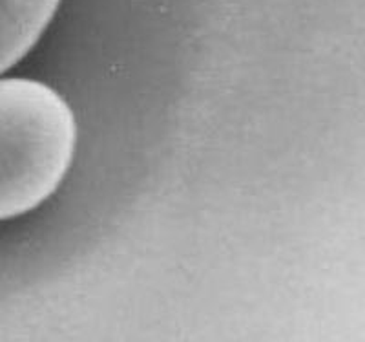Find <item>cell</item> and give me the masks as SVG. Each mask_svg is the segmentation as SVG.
I'll use <instances>...</instances> for the list:
<instances>
[{"label":"cell","mask_w":365,"mask_h":342,"mask_svg":"<svg viewBox=\"0 0 365 342\" xmlns=\"http://www.w3.org/2000/svg\"><path fill=\"white\" fill-rule=\"evenodd\" d=\"M70 105L48 84L0 79V220L37 209L70 171L77 146Z\"/></svg>","instance_id":"obj_1"},{"label":"cell","mask_w":365,"mask_h":342,"mask_svg":"<svg viewBox=\"0 0 365 342\" xmlns=\"http://www.w3.org/2000/svg\"><path fill=\"white\" fill-rule=\"evenodd\" d=\"M61 0H0V74L38 42Z\"/></svg>","instance_id":"obj_2"}]
</instances>
